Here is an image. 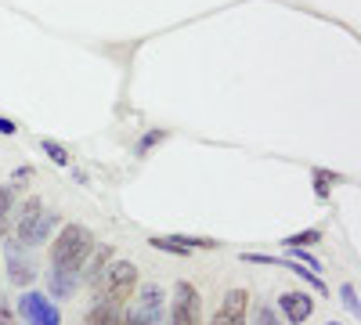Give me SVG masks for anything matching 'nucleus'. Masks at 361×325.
<instances>
[{"mask_svg": "<svg viewBox=\"0 0 361 325\" xmlns=\"http://www.w3.org/2000/svg\"><path fill=\"white\" fill-rule=\"evenodd\" d=\"M44 214V202L37 199V195H29L25 202H22V210H18V217H15V239L22 243L25 239V231L37 224V217Z\"/></svg>", "mask_w": 361, "mask_h": 325, "instance_id": "4468645a", "label": "nucleus"}, {"mask_svg": "<svg viewBox=\"0 0 361 325\" xmlns=\"http://www.w3.org/2000/svg\"><path fill=\"white\" fill-rule=\"evenodd\" d=\"M166 137H170V130H163V127H156V130H148V134H145V137L137 141V149H134V152H137V156H148V152H152L156 145H163Z\"/></svg>", "mask_w": 361, "mask_h": 325, "instance_id": "6ab92c4d", "label": "nucleus"}, {"mask_svg": "<svg viewBox=\"0 0 361 325\" xmlns=\"http://www.w3.org/2000/svg\"><path fill=\"white\" fill-rule=\"evenodd\" d=\"M253 325H282V321H279L275 307H267V304H260V307H257V314H253Z\"/></svg>", "mask_w": 361, "mask_h": 325, "instance_id": "4be33fe9", "label": "nucleus"}, {"mask_svg": "<svg viewBox=\"0 0 361 325\" xmlns=\"http://www.w3.org/2000/svg\"><path fill=\"white\" fill-rule=\"evenodd\" d=\"M134 289H137V268L130 260H112L109 268L102 271V278H98V300L127 307Z\"/></svg>", "mask_w": 361, "mask_h": 325, "instance_id": "f03ea898", "label": "nucleus"}, {"mask_svg": "<svg viewBox=\"0 0 361 325\" xmlns=\"http://www.w3.org/2000/svg\"><path fill=\"white\" fill-rule=\"evenodd\" d=\"M246 314H250V293L246 289H228L209 325H246Z\"/></svg>", "mask_w": 361, "mask_h": 325, "instance_id": "0eeeda50", "label": "nucleus"}, {"mask_svg": "<svg viewBox=\"0 0 361 325\" xmlns=\"http://www.w3.org/2000/svg\"><path fill=\"white\" fill-rule=\"evenodd\" d=\"M148 246L159 253H173V257H188L192 250H217V239H202V235H152Z\"/></svg>", "mask_w": 361, "mask_h": 325, "instance_id": "423d86ee", "label": "nucleus"}, {"mask_svg": "<svg viewBox=\"0 0 361 325\" xmlns=\"http://www.w3.org/2000/svg\"><path fill=\"white\" fill-rule=\"evenodd\" d=\"M137 311H141L148 321H163V318H166V293H163L156 282H145V286H141V297H137Z\"/></svg>", "mask_w": 361, "mask_h": 325, "instance_id": "1a4fd4ad", "label": "nucleus"}, {"mask_svg": "<svg viewBox=\"0 0 361 325\" xmlns=\"http://www.w3.org/2000/svg\"><path fill=\"white\" fill-rule=\"evenodd\" d=\"M325 325H340V321H325Z\"/></svg>", "mask_w": 361, "mask_h": 325, "instance_id": "a878e982", "label": "nucleus"}, {"mask_svg": "<svg viewBox=\"0 0 361 325\" xmlns=\"http://www.w3.org/2000/svg\"><path fill=\"white\" fill-rule=\"evenodd\" d=\"M47 286H51V297H58V300H69L73 293L83 286V278H80V271H54V268H51Z\"/></svg>", "mask_w": 361, "mask_h": 325, "instance_id": "f8f14e48", "label": "nucleus"}, {"mask_svg": "<svg viewBox=\"0 0 361 325\" xmlns=\"http://www.w3.org/2000/svg\"><path fill=\"white\" fill-rule=\"evenodd\" d=\"M94 250V235L83 224H66L58 231V239L51 243V268L54 271H80L87 253Z\"/></svg>", "mask_w": 361, "mask_h": 325, "instance_id": "f257e3e1", "label": "nucleus"}, {"mask_svg": "<svg viewBox=\"0 0 361 325\" xmlns=\"http://www.w3.org/2000/svg\"><path fill=\"white\" fill-rule=\"evenodd\" d=\"M0 325H18L15 321V307L8 300H0Z\"/></svg>", "mask_w": 361, "mask_h": 325, "instance_id": "5701e85b", "label": "nucleus"}, {"mask_svg": "<svg viewBox=\"0 0 361 325\" xmlns=\"http://www.w3.org/2000/svg\"><path fill=\"white\" fill-rule=\"evenodd\" d=\"M199 307H202L199 289L192 282H177L173 304H170V325H199Z\"/></svg>", "mask_w": 361, "mask_h": 325, "instance_id": "20e7f679", "label": "nucleus"}, {"mask_svg": "<svg viewBox=\"0 0 361 325\" xmlns=\"http://www.w3.org/2000/svg\"><path fill=\"white\" fill-rule=\"evenodd\" d=\"M15 130H18V127H15L11 120H4V116H0V134H4V137H11Z\"/></svg>", "mask_w": 361, "mask_h": 325, "instance_id": "393cba45", "label": "nucleus"}, {"mask_svg": "<svg viewBox=\"0 0 361 325\" xmlns=\"http://www.w3.org/2000/svg\"><path fill=\"white\" fill-rule=\"evenodd\" d=\"M11 206H15V188H11V185H4V188H0V239H8Z\"/></svg>", "mask_w": 361, "mask_h": 325, "instance_id": "dca6fc26", "label": "nucleus"}, {"mask_svg": "<svg viewBox=\"0 0 361 325\" xmlns=\"http://www.w3.org/2000/svg\"><path fill=\"white\" fill-rule=\"evenodd\" d=\"M340 300H343V307H347L350 314H357V311H361V307H357V286H354V282H343Z\"/></svg>", "mask_w": 361, "mask_h": 325, "instance_id": "412c9836", "label": "nucleus"}, {"mask_svg": "<svg viewBox=\"0 0 361 325\" xmlns=\"http://www.w3.org/2000/svg\"><path fill=\"white\" fill-rule=\"evenodd\" d=\"M127 321V307H116V304H105V300H94L87 314V325H123Z\"/></svg>", "mask_w": 361, "mask_h": 325, "instance_id": "ddd939ff", "label": "nucleus"}, {"mask_svg": "<svg viewBox=\"0 0 361 325\" xmlns=\"http://www.w3.org/2000/svg\"><path fill=\"white\" fill-rule=\"evenodd\" d=\"M286 253H289V260H296V264H304L307 271L322 275V264H318V257H314V253H307V250H286Z\"/></svg>", "mask_w": 361, "mask_h": 325, "instance_id": "aec40b11", "label": "nucleus"}, {"mask_svg": "<svg viewBox=\"0 0 361 325\" xmlns=\"http://www.w3.org/2000/svg\"><path fill=\"white\" fill-rule=\"evenodd\" d=\"M25 325H62V311H58L51 304V297H44V293H22L18 297V307Z\"/></svg>", "mask_w": 361, "mask_h": 325, "instance_id": "7ed1b4c3", "label": "nucleus"}, {"mask_svg": "<svg viewBox=\"0 0 361 325\" xmlns=\"http://www.w3.org/2000/svg\"><path fill=\"white\" fill-rule=\"evenodd\" d=\"M40 149H44V156H47L51 163H58V166H69V163H73V156H69L66 145H58V141H51V137L40 141Z\"/></svg>", "mask_w": 361, "mask_h": 325, "instance_id": "f3484780", "label": "nucleus"}, {"mask_svg": "<svg viewBox=\"0 0 361 325\" xmlns=\"http://www.w3.org/2000/svg\"><path fill=\"white\" fill-rule=\"evenodd\" d=\"M279 307H282V318L289 325H304L314 314V300L307 297V293H300V289H286L279 297Z\"/></svg>", "mask_w": 361, "mask_h": 325, "instance_id": "6e6552de", "label": "nucleus"}, {"mask_svg": "<svg viewBox=\"0 0 361 325\" xmlns=\"http://www.w3.org/2000/svg\"><path fill=\"white\" fill-rule=\"evenodd\" d=\"M54 228H58V214H47V210H44V214L37 217V224L25 231L22 246H25V250H33V246H44V243L51 239V231H54ZM15 243H18V239H15Z\"/></svg>", "mask_w": 361, "mask_h": 325, "instance_id": "9b49d317", "label": "nucleus"}, {"mask_svg": "<svg viewBox=\"0 0 361 325\" xmlns=\"http://www.w3.org/2000/svg\"><path fill=\"white\" fill-rule=\"evenodd\" d=\"M116 257H112V246H94L87 253V260H83V268H80V278L87 282V286H98V278H102V271L109 268Z\"/></svg>", "mask_w": 361, "mask_h": 325, "instance_id": "9d476101", "label": "nucleus"}, {"mask_svg": "<svg viewBox=\"0 0 361 325\" xmlns=\"http://www.w3.org/2000/svg\"><path fill=\"white\" fill-rule=\"evenodd\" d=\"M311 177H314V195H318V199H329V188L343 181V177L333 173V170H314Z\"/></svg>", "mask_w": 361, "mask_h": 325, "instance_id": "a211bd4d", "label": "nucleus"}, {"mask_svg": "<svg viewBox=\"0 0 361 325\" xmlns=\"http://www.w3.org/2000/svg\"><path fill=\"white\" fill-rule=\"evenodd\" d=\"M123 325H166V321H148V318H145V314L134 307V311L127 314V321H123Z\"/></svg>", "mask_w": 361, "mask_h": 325, "instance_id": "b1692460", "label": "nucleus"}, {"mask_svg": "<svg viewBox=\"0 0 361 325\" xmlns=\"http://www.w3.org/2000/svg\"><path fill=\"white\" fill-rule=\"evenodd\" d=\"M318 243H322V231H318V228H307V231L286 235V239H282V250H304V246H318Z\"/></svg>", "mask_w": 361, "mask_h": 325, "instance_id": "2eb2a0df", "label": "nucleus"}, {"mask_svg": "<svg viewBox=\"0 0 361 325\" xmlns=\"http://www.w3.org/2000/svg\"><path fill=\"white\" fill-rule=\"evenodd\" d=\"M4 264H8V278L15 282V286H29L37 278V260H33V253H29L22 243H15V239H8V246H4Z\"/></svg>", "mask_w": 361, "mask_h": 325, "instance_id": "39448f33", "label": "nucleus"}]
</instances>
